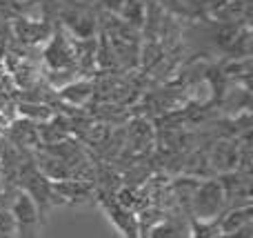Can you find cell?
Wrapping results in <instances>:
<instances>
[{"label":"cell","mask_w":253,"mask_h":238,"mask_svg":"<svg viewBox=\"0 0 253 238\" xmlns=\"http://www.w3.org/2000/svg\"><path fill=\"white\" fill-rule=\"evenodd\" d=\"M56 203H84L91 196H96L93 183L78 181V178H65V181L51 183Z\"/></svg>","instance_id":"cell-4"},{"label":"cell","mask_w":253,"mask_h":238,"mask_svg":"<svg viewBox=\"0 0 253 238\" xmlns=\"http://www.w3.org/2000/svg\"><path fill=\"white\" fill-rule=\"evenodd\" d=\"M58 98H62L65 102H69L71 107H83L96 96V85L91 78H78L71 85L62 87L60 92H56Z\"/></svg>","instance_id":"cell-6"},{"label":"cell","mask_w":253,"mask_h":238,"mask_svg":"<svg viewBox=\"0 0 253 238\" xmlns=\"http://www.w3.org/2000/svg\"><path fill=\"white\" fill-rule=\"evenodd\" d=\"M189 227H191V238H220L218 221H196V218H191Z\"/></svg>","instance_id":"cell-9"},{"label":"cell","mask_w":253,"mask_h":238,"mask_svg":"<svg viewBox=\"0 0 253 238\" xmlns=\"http://www.w3.org/2000/svg\"><path fill=\"white\" fill-rule=\"evenodd\" d=\"M149 238H191V227L184 218L165 216L160 223L149 227Z\"/></svg>","instance_id":"cell-7"},{"label":"cell","mask_w":253,"mask_h":238,"mask_svg":"<svg viewBox=\"0 0 253 238\" xmlns=\"http://www.w3.org/2000/svg\"><path fill=\"white\" fill-rule=\"evenodd\" d=\"M209 167L218 174H229L238 169V138L236 141H220L215 143L209 156Z\"/></svg>","instance_id":"cell-5"},{"label":"cell","mask_w":253,"mask_h":238,"mask_svg":"<svg viewBox=\"0 0 253 238\" xmlns=\"http://www.w3.org/2000/svg\"><path fill=\"white\" fill-rule=\"evenodd\" d=\"M227 212L224 191L218 181H200L191 196L189 216L196 221H218Z\"/></svg>","instance_id":"cell-1"},{"label":"cell","mask_w":253,"mask_h":238,"mask_svg":"<svg viewBox=\"0 0 253 238\" xmlns=\"http://www.w3.org/2000/svg\"><path fill=\"white\" fill-rule=\"evenodd\" d=\"M9 31L25 49H36L53 36L56 22L47 18H13L9 20Z\"/></svg>","instance_id":"cell-2"},{"label":"cell","mask_w":253,"mask_h":238,"mask_svg":"<svg viewBox=\"0 0 253 238\" xmlns=\"http://www.w3.org/2000/svg\"><path fill=\"white\" fill-rule=\"evenodd\" d=\"M249 225H251V205H245V207H231L218 218L220 234H233V232H240Z\"/></svg>","instance_id":"cell-8"},{"label":"cell","mask_w":253,"mask_h":238,"mask_svg":"<svg viewBox=\"0 0 253 238\" xmlns=\"http://www.w3.org/2000/svg\"><path fill=\"white\" fill-rule=\"evenodd\" d=\"M40 60H42V65H44V71H69V69L76 71L71 40L60 25H56L53 36L44 43L42 58H40Z\"/></svg>","instance_id":"cell-3"}]
</instances>
